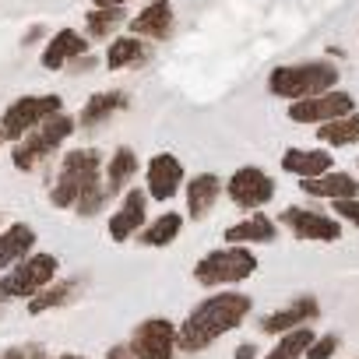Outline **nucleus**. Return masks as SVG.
I'll list each match as a JSON object with an SVG mask.
<instances>
[{
  "label": "nucleus",
  "instance_id": "obj_1",
  "mask_svg": "<svg viewBox=\"0 0 359 359\" xmlns=\"http://www.w3.org/2000/svg\"><path fill=\"white\" fill-rule=\"evenodd\" d=\"M254 310V299L247 292H215L208 299H201L180 324V348L184 352H201L208 345H215L226 331H236Z\"/></svg>",
  "mask_w": 359,
  "mask_h": 359
},
{
  "label": "nucleus",
  "instance_id": "obj_2",
  "mask_svg": "<svg viewBox=\"0 0 359 359\" xmlns=\"http://www.w3.org/2000/svg\"><path fill=\"white\" fill-rule=\"evenodd\" d=\"M338 64L327 60V57H317V60H296V64H278L271 67L268 74V92L275 99H285V102H296V99H310V95H320L327 88H338Z\"/></svg>",
  "mask_w": 359,
  "mask_h": 359
},
{
  "label": "nucleus",
  "instance_id": "obj_3",
  "mask_svg": "<svg viewBox=\"0 0 359 359\" xmlns=\"http://www.w3.org/2000/svg\"><path fill=\"white\" fill-rule=\"evenodd\" d=\"M102 155L95 148H74L60 158V172H57V184L50 191V205L53 208H74L88 191L102 187Z\"/></svg>",
  "mask_w": 359,
  "mask_h": 359
},
{
  "label": "nucleus",
  "instance_id": "obj_4",
  "mask_svg": "<svg viewBox=\"0 0 359 359\" xmlns=\"http://www.w3.org/2000/svg\"><path fill=\"white\" fill-rule=\"evenodd\" d=\"M250 275H257V254L243 243H229V247H219L212 254H205L198 264H194V278L208 289H229L236 282H247Z\"/></svg>",
  "mask_w": 359,
  "mask_h": 359
},
{
  "label": "nucleus",
  "instance_id": "obj_5",
  "mask_svg": "<svg viewBox=\"0 0 359 359\" xmlns=\"http://www.w3.org/2000/svg\"><path fill=\"white\" fill-rule=\"evenodd\" d=\"M74 127H78V120L71 116V113H53L46 123H39L36 130H29L22 141H15V148H11V162H15V169L18 172H32L46 155H53L71 134H74Z\"/></svg>",
  "mask_w": 359,
  "mask_h": 359
},
{
  "label": "nucleus",
  "instance_id": "obj_6",
  "mask_svg": "<svg viewBox=\"0 0 359 359\" xmlns=\"http://www.w3.org/2000/svg\"><path fill=\"white\" fill-rule=\"evenodd\" d=\"M57 275H60V261L53 254H29L25 261H18L0 278V296L4 299H32L50 282H57Z\"/></svg>",
  "mask_w": 359,
  "mask_h": 359
},
{
  "label": "nucleus",
  "instance_id": "obj_7",
  "mask_svg": "<svg viewBox=\"0 0 359 359\" xmlns=\"http://www.w3.org/2000/svg\"><path fill=\"white\" fill-rule=\"evenodd\" d=\"M64 109V99L60 95H22L15 99L4 116H0V141H22L29 130H36L39 123H46L53 113Z\"/></svg>",
  "mask_w": 359,
  "mask_h": 359
},
{
  "label": "nucleus",
  "instance_id": "obj_8",
  "mask_svg": "<svg viewBox=\"0 0 359 359\" xmlns=\"http://www.w3.org/2000/svg\"><path fill=\"white\" fill-rule=\"evenodd\" d=\"M355 109V95L345 92V88H327L320 95H310V99H296L285 106L289 120L292 123H303V127H320L327 120H338L345 113Z\"/></svg>",
  "mask_w": 359,
  "mask_h": 359
},
{
  "label": "nucleus",
  "instance_id": "obj_9",
  "mask_svg": "<svg viewBox=\"0 0 359 359\" xmlns=\"http://www.w3.org/2000/svg\"><path fill=\"white\" fill-rule=\"evenodd\" d=\"M226 194L236 208L243 212H261L275 201V180L271 172H264L261 165H240L233 176H229V184H226Z\"/></svg>",
  "mask_w": 359,
  "mask_h": 359
},
{
  "label": "nucleus",
  "instance_id": "obj_10",
  "mask_svg": "<svg viewBox=\"0 0 359 359\" xmlns=\"http://www.w3.org/2000/svg\"><path fill=\"white\" fill-rule=\"evenodd\" d=\"M278 222L296 236V240H306V243H334L341 240V222L338 215H324L317 208H303V205H289Z\"/></svg>",
  "mask_w": 359,
  "mask_h": 359
},
{
  "label": "nucleus",
  "instance_id": "obj_11",
  "mask_svg": "<svg viewBox=\"0 0 359 359\" xmlns=\"http://www.w3.org/2000/svg\"><path fill=\"white\" fill-rule=\"evenodd\" d=\"M127 345H130L134 359H172V352L180 345V331L165 317H148L134 327Z\"/></svg>",
  "mask_w": 359,
  "mask_h": 359
},
{
  "label": "nucleus",
  "instance_id": "obj_12",
  "mask_svg": "<svg viewBox=\"0 0 359 359\" xmlns=\"http://www.w3.org/2000/svg\"><path fill=\"white\" fill-rule=\"evenodd\" d=\"M187 176H184V162H180L172 151H158L148 158L144 165V191L151 201H172L180 191H184Z\"/></svg>",
  "mask_w": 359,
  "mask_h": 359
},
{
  "label": "nucleus",
  "instance_id": "obj_13",
  "mask_svg": "<svg viewBox=\"0 0 359 359\" xmlns=\"http://www.w3.org/2000/svg\"><path fill=\"white\" fill-rule=\"evenodd\" d=\"M148 194L144 191H137V187H127L123 191V201H120V208L113 212V219H109V236L116 240V243H127L130 236H137L148 222Z\"/></svg>",
  "mask_w": 359,
  "mask_h": 359
},
{
  "label": "nucleus",
  "instance_id": "obj_14",
  "mask_svg": "<svg viewBox=\"0 0 359 359\" xmlns=\"http://www.w3.org/2000/svg\"><path fill=\"white\" fill-rule=\"evenodd\" d=\"M172 22H176V15H172L169 0H148L134 18H127V29L134 36H141V39H169Z\"/></svg>",
  "mask_w": 359,
  "mask_h": 359
},
{
  "label": "nucleus",
  "instance_id": "obj_15",
  "mask_svg": "<svg viewBox=\"0 0 359 359\" xmlns=\"http://www.w3.org/2000/svg\"><path fill=\"white\" fill-rule=\"evenodd\" d=\"M222 191H226V184H222L215 172H198V176H191L187 184H184L187 219L201 222L205 215H212V208H215V201L222 198Z\"/></svg>",
  "mask_w": 359,
  "mask_h": 359
},
{
  "label": "nucleus",
  "instance_id": "obj_16",
  "mask_svg": "<svg viewBox=\"0 0 359 359\" xmlns=\"http://www.w3.org/2000/svg\"><path fill=\"white\" fill-rule=\"evenodd\" d=\"M317 313H320V306H317V296H299V299H292V303L278 306L275 313H268V317L261 320V331L278 338V334H285V331H292V327H303V324H310Z\"/></svg>",
  "mask_w": 359,
  "mask_h": 359
},
{
  "label": "nucleus",
  "instance_id": "obj_17",
  "mask_svg": "<svg viewBox=\"0 0 359 359\" xmlns=\"http://www.w3.org/2000/svg\"><path fill=\"white\" fill-rule=\"evenodd\" d=\"M299 191L310 198H324V201H338V198H359V180L345 169H327L320 176L299 180Z\"/></svg>",
  "mask_w": 359,
  "mask_h": 359
},
{
  "label": "nucleus",
  "instance_id": "obj_18",
  "mask_svg": "<svg viewBox=\"0 0 359 359\" xmlns=\"http://www.w3.org/2000/svg\"><path fill=\"white\" fill-rule=\"evenodd\" d=\"M85 53H88V36L78 32V29H60L43 50V67L46 71H64Z\"/></svg>",
  "mask_w": 359,
  "mask_h": 359
},
{
  "label": "nucleus",
  "instance_id": "obj_19",
  "mask_svg": "<svg viewBox=\"0 0 359 359\" xmlns=\"http://www.w3.org/2000/svg\"><path fill=\"white\" fill-rule=\"evenodd\" d=\"M282 169L299 176V180H310V176H320V172L334 169V155H331V148H285L282 151Z\"/></svg>",
  "mask_w": 359,
  "mask_h": 359
},
{
  "label": "nucleus",
  "instance_id": "obj_20",
  "mask_svg": "<svg viewBox=\"0 0 359 359\" xmlns=\"http://www.w3.org/2000/svg\"><path fill=\"white\" fill-rule=\"evenodd\" d=\"M36 247V229L25 226V222H15L0 233V275L11 271L18 261H25Z\"/></svg>",
  "mask_w": 359,
  "mask_h": 359
},
{
  "label": "nucleus",
  "instance_id": "obj_21",
  "mask_svg": "<svg viewBox=\"0 0 359 359\" xmlns=\"http://www.w3.org/2000/svg\"><path fill=\"white\" fill-rule=\"evenodd\" d=\"M278 240V222L268 219L264 212H254L250 219L236 222L226 229V243H243V247H257V243H275Z\"/></svg>",
  "mask_w": 359,
  "mask_h": 359
},
{
  "label": "nucleus",
  "instance_id": "obj_22",
  "mask_svg": "<svg viewBox=\"0 0 359 359\" xmlns=\"http://www.w3.org/2000/svg\"><path fill=\"white\" fill-rule=\"evenodd\" d=\"M134 172H137V151H134L130 144H120V148L109 155L106 169H102V180H106L109 198H116V194H123V191L130 187Z\"/></svg>",
  "mask_w": 359,
  "mask_h": 359
},
{
  "label": "nucleus",
  "instance_id": "obj_23",
  "mask_svg": "<svg viewBox=\"0 0 359 359\" xmlns=\"http://www.w3.org/2000/svg\"><path fill=\"white\" fill-rule=\"evenodd\" d=\"M148 60V39L141 36H116L109 46H106V67L109 71H127V67H137Z\"/></svg>",
  "mask_w": 359,
  "mask_h": 359
},
{
  "label": "nucleus",
  "instance_id": "obj_24",
  "mask_svg": "<svg viewBox=\"0 0 359 359\" xmlns=\"http://www.w3.org/2000/svg\"><path fill=\"white\" fill-rule=\"evenodd\" d=\"M120 109H127V92H116V88L95 92V95L85 102L78 123H81V127H99V123H106V120H109L113 113H120Z\"/></svg>",
  "mask_w": 359,
  "mask_h": 359
},
{
  "label": "nucleus",
  "instance_id": "obj_25",
  "mask_svg": "<svg viewBox=\"0 0 359 359\" xmlns=\"http://www.w3.org/2000/svg\"><path fill=\"white\" fill-rule=\"evenodd\" d=\"M317 141L324 148H348V144H355L359 141V109H352V113H345L338 120L320 123L317 127Z\"/></svg>",
  "mask_w": 359,
  "mask_h": 359
},
{
  "label": "nucleus",
  "instance_id": "obj_26",
  "mask_svg": "<svg viewBox=\"0 0 359 359\" xmlns=\"http://www.w3.org/2000/svg\"><path fill=\"white\" fill-rule=\"evenodd\" d=\"M180 233H184V215L162 212V215H155V219L137 233V240H141V247H169Z\"/></svg>",
  "mask_w": 359,
  "mask_h": 359
},
{
  "label": "nucleus",
  "instance_id": "obj_27",
  "mask_svg": "<svg viewBox=\"0 0 359 359\" xmlns=\"http://www.w3.org/2000/svg\"><path fill=\"white\" fill-rule=\"evenodd\" d=\"M81 289V278H60V282H50L39 296H32L29 303V313H43V310H53V306H64L78 296Z\"/></svg>",
  "mask_w": 359,
  "mask_h": 359
},
{
  "label": "nucleus",
  "instance_id": "obj_28",
  "mask_svg": "<svg viewBox=\"0 0 359 359\" xmlns=\"http://www.w3.org/2000/svg\"><path fill=\"white\" fill-rule=\"evenodd\" d=\"M313 331H310V324H303V327H292V331H285V334H278V341H275V348L264 355V359H306V348L313 345Z\"/></svg>",
  "mask_w": 359,
  "mask_h": 359
},
{
  "label": "nucleus",
  "instance_id": "obj_29",
  "mask_svg": "<svg viewBox=\"0 0 359 359\" xmlns=\"http://www.w3.org/2000/svg\"><path fill=\"white\" fill-rule=\"evenodd\" d=\"M120 25H127L123 8H92L88 18H85V36L88 39H109V36H116Z\"/></svg>",
  "mask_w": 359,
  "mask_h": 359
},
{
  "label": "nucleus",
  "instance_id": "obj_30",
  "mask_svg": "<svg viewBox=\"0 0 359 359\" xmlns=\"http://www.w3.org/2000/svg\"><path fill=\"white\" fill-rule=\"evenodd\" d=\"M338 345H341V334H334V331L317 334V338H313V345L306 348V359H331V355L338 352Z\"/></svg>",
  "mask_w": 359,
  "mask_h": 359
},
{
  "label": "nucleus",
  "instance_id": "obj_31",
  "mask_svg": "<svg viewBox=\"0 0 359 359\" xmlns=\"http://www.w3.org/2000/svg\"><path fill=\"white\" fill-rule=\"evenodd\" d=\"M331 208H334V215L341 222H348V226L359 229V198H338V201H331Z\"/></svg>",
  "mask_w": 359,
  "mask_h": 359
},
{
  "label": "nucleus",
  "instance_id": "obj_32",
  "mask_svg": "<svg viewBox=\"0 0 359 359\" xmlns=\"http://www.w3.org/2000/svg\"><path fill=\"white\" fill-rule=\"evenodd\" d=\"M106 359H134V352H130V345H113L106 352Z\"/></svg>",
  "mask_w": 359,
  "mask_h": 359
},
{
  "label": "nucleus",
  "instance_id": "obj_33",
  "mask_svg": "<svg viewBox=\"0 0 359 359\" xmlns=\"http://www.w3.org/2000/svg\"><path fill=\"white\" fill-rule=\"evenodd\" d=\"M236 359H257V345H250V341H243V345L236 348Z\"/></svg>",
  "mask_w": 359,
  "mask_h": 359
},
{
  "label": "nucleus",
  "instance_id": "obj_34",
  "mask_svg": "<svg viewBox=\"0 0 359 359\" xmlns=\"http://www.w3.org/2000/svg\"><path fill=\"white\" fill-rule=\"evenodd\" d=\"M29 355H32L29 348H8V352L0 355V359H29Z\"/></svg>",
  "mask_w": 359,
  "mask_h": 359
},
{
  "label": "nucleus",
  "instance_id": "obj_35",
  "mask_svg": "<svg viewBox=\"0 0 359 359\" xmlns=\"http://www.w3.org/2000/svg\"><path fill=\"white\" fill-rule=\"evenodd\" d=\"M92 4H95V8H123L127 0H92Z\"/></svg>",
  "mask_w": 359,
  "mask_h": 359
},
{
  "label": "nucleus",
  "instance_id": "obj_36",
  "mask_svg": "<svg viewBox=\"0 0 359 359\" xmlns=\"http://www.w3.org/2000/svg\"><path fill=\"white\" fill-rule=\"evenodd\" d=\"M50 359V355H46ZM57 359H85V355H78V352H67V355H57Z\"/></svg>",
  "mask_w": 359,
  "mask_h": 359
}]
</instances>
